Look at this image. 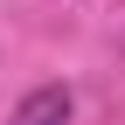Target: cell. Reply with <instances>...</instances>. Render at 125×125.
<instances>
[{
    "instance_id": "1",
    "label": "cell",
    "mask_w": 125,
    "mask_h": 125,
    "mask_svg": "<svg viewBox=\"0 0 125 125\" xmlns=\"http://www.w3.org/2000/svg\"><path fill=\"white\" fill-rule=\"evenodd\" d=\"M14 125H70V90L62 83H42L14 104Z\"/></svg>"
}]
</instances>
